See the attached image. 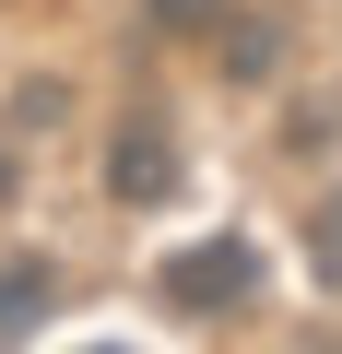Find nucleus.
<instances>
[{
  "instance_id": "f257e3e1",
  "label": "nucleus",
  "mask_w": 342,
  "mask_h": 354,
  "mask_svg": "<svg viewBox=\"0 0 342 354\" xmlns=\"http://www.w3.org/2000/svg\"><path fill=\"white\" fill-rule=\"evenodd\" d=\"M153 295L178 319H236V307H260V248L248 236H201V248H178L153 272Z\"/></svg>"
},
{
  "instance_id": "f03ea898",
  "label": "nucleus",
  "mask_w": 342,
  "mask_h": 354,
  "mask_svg": "<svg viewBox=\"0 0 342 354\" xmlns=\"http://www.w3.org/2000/svg\"><path fill=\"white\" fill-rule=\"evenodd\" d=\"M165 189H178V130H165V118H118V142H106V201H118V213H153Z\"/></svg>"
},
{
  "instance_id": "7ed1b4c3",
  "label": "nucleus",
  "mask_w": 342,
  "mask_h": 354,
  "mask_svg": "<svg viewBox=\"0 0 342 354\" xmlns=\"http://www.w3.org/2000/svg\"><path fill=\"white\" fill-rule=\"evenodd\" d=\"M48 307H59V260H0V342H24V330H48Z\"/></svg>"
},
{
  "instance_id": "20e7f679",
  "label": "nucleus",
  "mask_w": 342,
  "mask_h": 354,
  "mask_svg": "<svg viewBox=\"0 0 342 354\" xmlns=\"http://www.w3.org/2000/svg\"><path fill=\"white\" fill-rule=\"evenodd\" d=\"M142 24H153V36H225L236 0H142Z\"/></svg>"
},
{
  "instance_id": "39448f33",
  "label": "nucleus",
  "mask_w": 342,
  "mask_h": 354,
  "mask_svg": "<svg viewBox=\"0 0 342 354\" xmlns=\"http://www.w3.org/2000/svg\"><path fill=\"white\" fill-rule=\"evenodd\" d=\"M307 272H319V283H342V189L307 213Z\"/></svg>"
},
{
  "instance_id": "423d86ee",
  "label": "nucleus",
  "mask_w": 342,
  "mask_h": 354,
  "mask_svg": "<svg viewBox=\"0 0 342 354\" xmlns=\"http://www.w3.org/2000/svg\"><path fill=\"white\" fill-rule=\"evenodd\" d=\"M272 59H283V36H272V24H260V12H248V24H236V36H225V71H236V83H248V71H272Z\"/></svg>"
},
{
  "instance_id": "0eeeda50",
  "label": "nucleus",
  "mask_w": 342,
  "mask_h": 354,
  "mask_svg": "<svg viewBox=\"0 0 342 354\" xmlns=\"http://www.w3.org/2000/svg\"><path fill=\"white\" fill-rule=\"evenodd\" d=\"M0 201H12V142H0Z\"/></svg>"
}]
</instances>
